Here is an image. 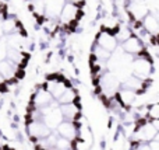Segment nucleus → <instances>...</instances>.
Here are the masks:
<instances>
[{
    "mask_svg": "<svg viewBox=\"0 0 159 150\" xmlns=\"http://www.w3.org/2000/svg\"><path fill=\"white\" fill-rule=\"evenodd\" d=\"M152 72V63L148 58H137L133 62L131 73L140 80H145Z\"/></svg>",
    "mask_w": 159,
    "mask_h": 150,
    "instance_id": "f257e3e1",
    "label": "nucleus"
},
{
    "mask_svg": "<svg viewBox=\"0 0 159 150\" xmlns=\"http://www.w3.org/2000/svg\"><path fill=\"white\" fill-rule=\"evenodd\" d=\"M80 13H81V10H80V7L77 4L66 3L60 11V22L64 25L74 24V22L80 18Z\"/></svg>",
    "mask_w": 159,
    "mask_h": 150,
    "instance_id": "f03ea898",
    "label": "nucleus"
},
{
    "mask_svg": "<svg viewBox=\"0 0 159 150\" xmlns=\"http://www.w3.org/2000/svg\"><path fill=\"white\" fill-rule=\"evenodd\" d=\"M101 87H102V91H103L105 94L113 95L119 90V87H120V81H119V79L116 77L115 73L107 72L102 76Z\"/></svg>",
    "mask_w": 159,
    "mask_h": 150,
    "instance_id": "7ed1b4c3",
    "label": "nucleus"
},
{
    "mask_svg": "<svg viewBox=\"0 0 159 150\" xmlns=\"http://www.w3.org/2000/svg\"><path fill=\"white\" fill-rule=\"evenodd\" d=\"M148 7L145 0H130L129 2V14L133 17L134 21H141L148 14Z\"/></svg>",
    "mask_w": 159,
    "mask_h": 150,
    "instance_id": "20e7f679",
    "label": "nucleus"
},
{
    "mask_svg": "<svg viewBox=\"0 0 159 150\" xmlns=\"http://www.w3.org/2000/svg\"><path fill=\"white\" fill-rule=\"evenodd\" d=\"M28 133H30L31 138L39 140L49 136L52 133V131L42 121H30V123H28Z\"/></svg>",
    "mask_w": 159,
    "mask_h": 150,
    "instance_id": "39448f33",
    "label": "nucleus"
},
{
    "mask_svg": "<svg viewBox=\"0 0 159 150\" xmlns=\"http://www.w3.org/2000/svg\"><path fill=\"white\" fill-rule=\"evenodd\" d=\"M43 89L52 95L53 100L57 101V98L69 89V86H67L63 80H59V79H49V80L46 81Z\"/></svg>",
    "mask_w": 159,
    "mask_h": 150,
    "instance_id": "423d86ee",
    "label": "nucleus"
},
{
    "mask_svg": "<svg viewBox=\"0 0 159 150\" xmlns=\"http://www.w3.org/2000/svg\"><path fill=\"white\" fill-rule=\"evenodd\" d=\"M96 45H98L99 48H102V49H105L106 52L112 53L113 51L117 48V39L115 38V35H113L112 32L103 31V32H101L98 35V38H96Z\"/></svg>",
    "mask_w": 159,
    "mask_h": 150,
    "instance_id": "0eeeda50",
    "label": "nucleus"
},
{
    "mask_svg": "<svg viewBox=\"0 0 159 150\" xmlns=\"http://www.w3.org/2000/svg\"><path fill=\"white\" fill-rule=\"evenodd\" d=\"M77 126L74 122H69V121H63L60 125L56 128V133L60 135V138H64L67 140H74L77 138Z\"/></svg>",
    "mask_w": 159,
    "mask_h": 150,
    "instance_id": "6e6552de",
    "label": "nucleus"
},
{
    "mask_svg": "<svg viewBox=\"0 0 159 150\" xmlns=\"http://www.w3.org/2000/svg\"><path fill=\"white\" fill-rule=\"evenodd\" d=\"M121 49H123V52L129 53V55H140L144 51V44L137 36H130L129 39L121 42Z\"/></svg>",
    "mask_w": 159,
    "mask_h": 150,
    "instance_id": "1a4fd4ad",
    "label": "nucleus"
},
{
    "mask_svg": "<svg viewBox=\"0 0 159 150\" xmlns=\"http://www.w3.org/2000/svg\"><path fill=\"white\" fill-rule=\"evenodd\" d=\"M141 25H143V30L145 32H148L149 35L157 36L158 31H159V21L157 18V14L148 13L143 20H141Z\"/></svg>",
    "mask_w": 159,
    "mask_h": 150,
    "instance_id": "9d476101",
    "label": "nucleus"
},
{
    "mask_svg": "<svg viewBox=\"0 0 159 150\" xmlns=\"http://www.w3.org/2000/svg\"><path fill=\"white\" fill-rule=\"evenodd\" d=\"M60 107V112L63 115L64 121L69 122H74L75 119L80 117V105L77 103H70V104H64V105H59Z\"/></svg>",
    "mask_w": 159,
    "mask_h": 150,
    "instance_id": "9b49d317",
    "label": "nucleus"
},
{
    "mask_svg": "<svg viewBox=\"0 0 159 150\" xmlns=\"http://www.w3.org/2000/svg\"><path fill=\"white\" fill-rule=\"evenodd\" d=\"M52 101H55V100H53L52 95H50L45 89L38 90L32 98V104L36 109H41V108H43V107H48Z\"/></svg>",
    "mask_w": 159,
    "mask_h": 150,
    "instance_id": "f8f14e48",
    "label": "nucleus"
},
{
    "mask_svg": "<svg viewBox=\"0 0 159 150\" xmlns=\"http://www.w3.org/2000/svg\"><path fill=\"white\" fill-rule=\"evenodd\" d=\"M123 89L130 90V91L137 94L138 91H143V90L145 89V83H144V80H140V79H137L135 76H130V77H127L126 80L123 81Z\"/></svg>",
    "mask_w": 159,
    "mask_h": 150,
    "instance_id": "ddd939ff",
    "label": "nucleus"
},
{
    "mask_svg": "<svg viewBox=\"0 0 159 150\" xmlns=\"http://www.w3.org/2000/svg\"><path fill=\"white\" fill-rule=\"evenodd\" d=\"M16 67H17V65L11 63L10 60L4 59V60L0 62V76L4 80H11L16 76V72H17Z\"/></svg>",
    "mask_w": 159,
    "mask_h": 150,
    "instance_id": "4468645a",
    "label": "nucleus"
},
{
    "mask_svg": "<svg viewBox=\"0 0 159 150\" xmlns=\"http://www.w3.org/2000/svg\"><path fill=\"white\" fill-rule=\"evenodd\" d=\"M77 100H78V95H77V93H75V90L69 87V89L57 98V104L59 105H64V104H70V103H77Z\"/></svg>",
    "mask_w": 159,
    "mask_h": 150,
    "instance_id": "2eb2a0df",
    "label": "nucleus"
},
{
    "mask_svg": "<svg viewBox=\"0 0 159 150\" xmlns=\"http://www.w3.org/2000/svg\"><path fill=\"white\" fill-rule=\"evenodd\" d=\"M135 98H137V94L130 91V90L123 89L119 91V100H120V103L124 104V105H131L135 101Z\"/></svg>",
    "mask_w": 159,
    "mask_h": 150,
    "instance_id": "dca6fc26",
    "label": "nucleus"
},
{
    "mask_svg": "<svg viewBox=\"0 0 159 150\" xmlns=\"http://www.w3.org/2000/svg\"><path fill=\"white\" fill-rule=\"evenodd\" d=\"M17 27V22L14 18L7 17V18L2 20V28H3V34H11Z\"/></svg>",
    "mask_w": 159,
    "mask_h": 150,
    "instance_id": "f3484780",
    "label": "nucleus"
},
{
    "mask_svg": "<svg viewBox=\"0 0 159 150\" xmlns=\"http://www.w3.org/2000/svg\"><path fill=\"white\" fill-rule=\"evenodd\" d=\"M31 6H32L34 13L38 14V16H42L48 8V2L46 0H32V4Z\"/></svg>",
    "mask_w": 159,
    "mask_h": 150,
    "instance_id": "a211bd4d",
    "label": "nucleus"
},
{
    "mask_svg": "<svg viewBox=\"0 0 159 150\" xmlns=\"http://www.w3.org/2000/svg\"><path fill=\"white\" fill-rule=\"evenodd\" d=\"M133 35V32H131V30L130 28H127V27H121L120 30L116 32V35H115V38L117 39V42L120 41V42H124L126 39H129L130 36Z\"/></svg>",
    "mask_w": 159,
    "mask_h": 150,
    "instance_id": "6ab92c4d",
    "label": "nucleus"
},
{
    "mask_svg": "<svg viewBox=\"0 0 159 150\" xmlns=\"http://www.w3.org/2000/svg\"><path fill=\"white\" fill-rule=\"evenodd\" d=\"M6 53H7V46H6V42L0 38V62L6 59Z\"/></svg>",
    "mask_w": 159,
    "mask_h": 150,
    "instance_id": "aec40b11",
    "label": "nucleus"
},
{
    "mask_svg": "<svg viewBox=\"0 0 159 150\" xmlns=\"http://www.w3.org/2000/svg\"><path fill=\"white\" fill-rule=\"evenodd\" d=\"M133 150H151L148 146V143L145 142H137V145L133 148Z\"/></svg>",
    "mask_w": 159,
    "mask_h": 150,
    "instance_id": "412c9836",
    "label": "nucleus"
},
{
    "mask_svg": "<svg viewBox=\"0 0 159 150\" xmlns=\"http://www.w3.org/2000/svg\"><path fill=\"white\" fill-rule=\"evenodd\" d=\"M149 114H151V119H158V104H152Z\"/></svg>",
    "mask_w": 159,
    "mask_h": 150,
    "instance_id": "4be33fe9",
    "label": "nucleus"
},
{
    "mask_svg": "<svg viewBox=\"0 0 159 150\" xmlns=\"http://www.w3.org/2000/svg\"><path fill=\"white\" fill-rule=\"evenodd\" d=\"M84 2V0H67V3H73V4H81V3Z\"/></svg>",
    "mask_w": 159,
    "mask_h": 150,
    "instance_id": "5701e85b",
    "label": "nucleus"
},
{
    "mask_svg": "<svg viewBox=\"0 0 159 150\" xmlns=\"http://www.w3.org/2000/svg\"><path fill=\"white\" fill-rule=\"evenodd\" d=\"M3 20V13H0V21Z\"/></svg>",
    "mask_w": 159,
    "mask_h": 150,
    "instance_id": "b1692460",
    "label": "nucleus"
}]
</instances>
